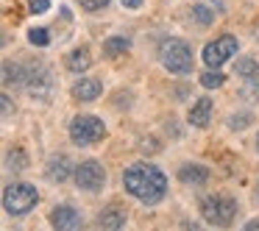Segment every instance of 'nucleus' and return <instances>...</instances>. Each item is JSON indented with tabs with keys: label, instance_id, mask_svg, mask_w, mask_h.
Returning a JSON list of instances; mask_svg holds the SVG:
<instances>
[{
	"label": "nucleus",
	"instance_id": "1",
	"mask_svg": "<svg viewBox=\"0 0 259 231\" xmlns=\"http://www.w3.org/2000/svg\"><path fill=\"white\" fill-rule=\"evenodd\" d=\"M123 187L128 195H134L145 206H156L167 195V175L148 162H137L123 173Z\"/></svg>",
	"mask_w": 259,
	"mask_h": 231
},
{
	"label": "nucleus",
	"instance_id": "2",
	"mask_svg": "<svg viewBox=\"0 0 259 231\" xmlns=\"http://www.w3.org/2000/svg\"><path fill=\"white\" fill-rule=\"evenodd\" d=\"M36 203H39V190L28 181H12L3 190V209L12 217H25L36 209Z\"/></svg>",
	"mask_w": 259,
	"mask_h": 231
},
{
	"label": "nucleus",
	"instance_id": "3",
	"mask_svg": "<svg viewBox=\"0 0 259 231\" xmlns=\"http://www.w3.org/2000/svg\"><path fill=\"white\" fill-rule=\"evenodd\" d=\"M159 59H162V67L167 70V73H173V75H187V73H192V67H195V56H192L190 42L179 39V36L162 42Z\"/></svg>",
	"mask_w": 259,
	"mask_h": 231
},
{
	"label": "nucleus",
	"instance_id": "4",
	"mask_svg": "<svg viewBox=\"0 0 259 231\" xmlns=\"http://www.w3.org/2000/svg\"><path fill=\"white\" fill-rule=\"evenodd\" d=\"M237 201L229 195H220V192H214V195H206L201 201V217L206 220L209 225H218V228H226V225L234 223L237 217Z\"/></svg>",
	"mask_w": 259,
	"mask_h": 231
},
{
	"label": "nucleus",
	"instance_id": "5",
	"mask_svg": "<svg viewBox=\"0 0 259 231\" xmlns=\"http://www.w3.org/2000/svg\"><path fill=\"white\" fill-rule=\"evenodd\" d=\"M67 134L78 148H87V145H95V142H101L106 136V123L101 117H95V114H78V117L70 120Z\"/></svg>",
	"mask_w": 259,
	"mask_h": 231
},
{
	"label": "nucleus",
	"instance_id": "6",
	"mask_svg": "<svg viewBox=\"0 0 259 231\" xmlns=\"http://www.w3.org/2000/svg\"><path fill=\"white\" fill-rule=\"evenodd\" d=\"M25 89L34 101H51L53 92H56V78H53V70L48 64L36 62L28 67V78H25Z\"/></svg>",
	"mask_w": 259,
	"mask_h": 231
},
{
	"label": "nucleus",
	"instance_id": "7",
	"mask_svg": "<svg viewBox=\"0 0 259 231\" xmlns=\"http://www.w3.org/2000/svg\"><path fill=\"white\" fill-rule=\"evenodd\" d=\"M237 48H240L237 36L223 34V36H218V39L206 42V48H203L201 59H203V64H206V67H223V64L237 53Z\"/></svg>",
	"mask_w": 259,
	"mask_h": 231
},
{
	"label": "nucleus",
	"instance_id": "8",
	"mask_svg": "<svg viewBox=\"0 0 259 231\" xmlns=\"http://www.w3.org/2000/svg\"><path fill=\"white\" fill-rule=\"evenodd\" d=\"M75 184L87 192H98L106 187V170L98 159H84L75 164Z\"/></svg>",
	"mask_w": 259,
	"mask_h": 231
},
{
	"label": "nucleus",
	"instance_id": "9",
	"mask_svg": "<svg viewBox=\"0 0 259 231\" xmlns=\"http://www.w3.org/2000/svg\"><path fill=\"white\" fill-rule=\"evenodd\" d=\"M81 223H84V217H81V212L75 206H70V203H59V206H53L51 225L56 231H75V228H81Z\"/></svg>",
	"mask_w": 259,
	"mask_h": 231
},
{
	"label": "nucleus",
	"instance_id": "10",
	"mask_svg": "<svg viewBox=\"0 0 259 231\" xmlns=\"http://www.w3.org/2000/svg\"><path fill=\"white\" fill-rule=\"evenodd\" d=\"M45 175H48V181H53V184H62V181H67L70 175H75L73 159L64 156V153H53V156L48 159V164H45Z\"/></svg>",
	"mask_w": 259,
	"mask_h": 231
},
{
	"label": "nucleus",
	"instance_id": "11",
	"mask_svg": "<svg viewBox=\"0 0 259 231\" xmlns=\"http://www.w3.org/2000/svg\"><path fill=\"white\" fill-rule=\"evenodd\" d=\"M101 92H103V84H101V81H98V78H90V75H81V78L73 84L70 95H73L75 101H81V103H92V101H98V98H101Z\"/></svg>",
	"mask_w": 259,
	"mask_h": 231
},
{
	"label": "nucleus",
	"instance_id": "12",
	"mask_svg": "<svg viewBox=\"0 0 259 231\" xmlns=\"http://www.w3.org/2000/svg\"><path fill=\"white\" fill-rule=\"evenodd\" d=\"M212 112H214L212 98H198L190 106V112H187V123H190L192 128H206L209 120H212Z\"/></svg>",
	"mask_w": 259,
	"mask_h": 231
},
{
	"label": "nucleus",
	"instance_id": "13",
	"mask_svg": "<svg viewBox=\"0 0 259 231\" xmlns=\"http://www.w3.org/2000/svg\"><path fill=\"white\" fill-rule=\"evenodd\" d=\"M179 181L184 187H203L209 181V167L198 162H184L179 167Z\"/></svg>",
	"mask_w": 259,
	"mask_h": 231
},
{
	"label": "nucleus",
	"instance_id": "14",
	"mask_svg": "<svg viewBox=\"0 0 259 231\" xmlns=\"http://www.w3.org/2000/svg\"><path fill=\"white\" fill-rule=\"evenodd\" d=\"M125 220H128V212H125L123 206H117V203H112V206H106L101 214H98V225L106 231H117L125 225Z\"/></svg>",
	"mask_w": 259,
	"mask_h": 231
},
{
	"label": "nucleus",
	"instance_id": "15",
	"mask_svg": "<svg viewBox=\"0 0 259 231\" xmlns=\"http://www.w3.org/2000/svg\"><path fill=\"white\" fill-rule=\"evenodd\" d=\"M25 78H28V67H23V64L17 62H3V86L6 89H17V86H25Z\"/></svg>",
	"mask_w": 259,
	"mask_h": 231
},
{
	"label": "nucleus",
	"instance_id": "16",
	"mask_svg": "<svg viewBox=\"0 0 259 231\" xmlns=\"http://www.w3.org/2000/svg\"><path fill=\"white\" fill-rule=\"evenodd\" d=\"M234 73L240 75V78L251 86V89L259 92V62H253V59H237Z\"/></svg>",
	"mask_w": 259,
	"mask_h": 231
},
{
	"label": "nucleus",
	"instance_id": "17",
	"mask_svg": "<svg viewBox=\"0 0 259 231\" xmlns=\"http://www.w3.org/2000/svg\"><path fill=\"white\" fill-rule=\"evenodd\" d=\"M92 67V53H90V48H75L73 53L67 56V70L70 73H75V75H84L87 70Z\"/></svg>",
	"mask_w": 259,
	"mask_h": 231
},
{
	"label": "nucleus",
	"instance_id": "18",
	"mask_svg": "<svg viewBox=\"0 0 259 231\" xmlns=\"http://www.w3.org/2000/svg\"><path fill=\"white\" fill-rule=\"evenodd\" d=\"M131 51V39L128 36H109L106 42H103V53H106L109 59L114 56H123V53Z\"/></svg>",
	"mask_w": 259,
	"mask_h": 231
},
{
	"label": "nucleus",
	"instance_id": "19",
	"mask_svg": "<svg viewBox=\"0 0 259 231\" xmlns=\"http://www.w3.org/2000/svg\"><path fill=\"white\" fill-rule=\"evenodd\" d=\"M223 84H226V73H220V67H209L206 73H201L203 89H220Z\"/></svg>",
	"mask_w": 259,
	"mask_h": 231
},
{
	"label": "nucleus",
	"instance_id": "20",
	"mask_svg": "<svg viewBox=\"0 0 259 231\" xmlns=\"http://www.w3.org/2000/svg\"><path fill=\"white\" fill-rule=\"evenodd\" d=\"M28 167V156H25L23 148H14V151L6 153V170H14V173H20V170Z\"/></svg>",
	"mask_w": 259,
	"mask_h": 231
},
{
	"label": "nucleus",
	"instance_id": "21",
	"mask_svg": "<svg viewBox=\"0 0 259 231\" xmlns=\"http://www.w3.org/2000/svg\"><path fill=\"white\" fill-rule=\"evenodd\" d=\"M251 120H253L251 112H237V114H231V117H229V128L231 131H242V128L251 125Z\"/></svg>",
	"mask_w": 259,
	"mask_h": 231
},
{
	"label": "nucleus",
	"instance_id": "22",
	"mask_svg": "<svg viewBox=\"0 0 259 231\" xmlns=\"http://www.w3.org/2000/svg\"><path fill=\"white\" fill-rule=\"evenodd\" d=\"M28 42L36 48H45L51 45V34H48V28H28Z\"/></svg>",
	"mask_w": 259,
	"mask_h": 231
},
{
	"label": "nucleus",
	"instance_id": "23",
	"mask_svg": "<svg viewBox=\"0 0 259 231\" xmlns=\"http://www.w3.org/2000/svg\"><path fill=\"white\" fill-rule=\"evenodd\" d=\"M192 17H195L201 25H209L214 20V12H212V9H206L203 3H198V6H192Z\"/></svg>",
	"mask_w": 259,
	"mask_h": 231
},
{
	"label": "nucleus",
	"instance_id": "24",
	"mask_svg": "<svg viewBox=\"0 0 259 231\" xmlns=\"http://www.w3.org/2000/svg\"><path fill=\"white\" fill-rule=\"evenodd\" d=\"M109 3H112V0H78V6L84 9V12H103Z\"/></svg>",
	"mask_w": 259,
	"mask_h": 231
},
{
	"label": "nucleus",
	"instance_id": "25",
	"mask_svg": "<svg viewBox=\"0 0 259 231\" xmlns=\"http://www.w3.org/2000/svg\"><path fill=\"white\" fill-rule=\"evenodd\" d=\"M51 9V0H28V12L31 14H45Z\"/></svg>",
	"mask_w": 259,
	"mask_h": 231
},
{
	"label": "nucleus",
	"instance_id": "26",
	"mask_svg": "<svg viewBox=\"0 0 259 231\" xmlns=\"http://www.w3.org/2000/svg\"><path fill=\"white\" fill-rule=\"evenodd\" d=\"M0 101H3V120H9L14 114V106H12V98L6 95V92H3V95H0Z\"/></svg>",
	"mask_w": 259,
	"mask_h": 231
},
{
	"label": "nucleus",
	"instance_id": "27",
	"mask_svg": "<svg viewBox=\"0 0 259 231\" xmlns=\"http://www.w3.org/2000/svg\"><path fill=\"white\" fill-rule=\"evenodd\" d=\"M120 3H123L125 9H131V12H137V9L142 6V0H120Z\"/></svg>",
	"mask_w": 259,
	"mask_h": 231
},
{
	"label": "nucleus",
	"instance_id": "28",
	"mask_svg": "<svg viewBox=\"0 0 259 231\" xmlns=\"http://www.w3.org/2000/svg\"><path fill=\"white\" fill-rule=\"evenodd\" d=\"M245 228H259V217H253V220H248V223H245Z\"/></svg>",
	"mask_w": 259,
	"mask_h": 231
},
{
	"label": "nucleus",
	"instance_id": "29",
	"mask_svg": "<svg viewBox=\"0 0 259 231\" xmlns=\"http://www.w3.org/2000/svg\"><path fill=\"white\" fill-rule=\"evenodd\" d=\"M256 151H259V136H256Z\"/></svg>",
	"mask_w": 259,
	"mask_h": 231
}]
</instances>
